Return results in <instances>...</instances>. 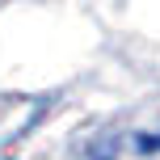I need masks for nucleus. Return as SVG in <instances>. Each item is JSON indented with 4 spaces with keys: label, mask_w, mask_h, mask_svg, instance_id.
<instances>
[{
    "label": "nucleus",
    "mask_w": 160,
    "mask_h": 160,
    "mask_svg": "<svg viewBox=\"0 0 160 160\" xmlns=\"http://www.w3.org/2000/svg\"><path fill=\"white\" fill-rule=\"evenodd\" d=\"M93 160H160V135L148 131H118L93 143Z\"/></svg>",
    "instance_id": "obj_1"
}]
</instances>
